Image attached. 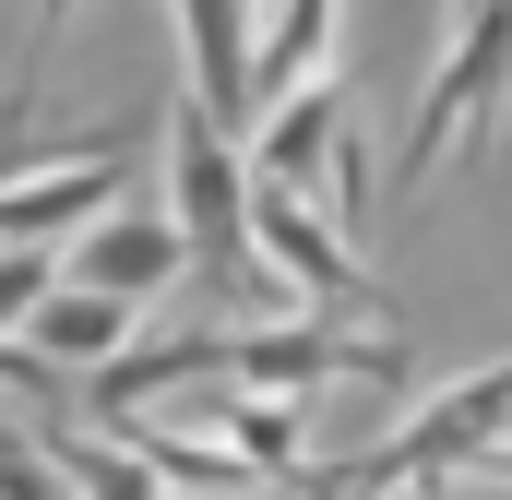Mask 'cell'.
Returning a JSON list of instances; mask_svg holds the SVG:
<instances>
[{
	"mask_svg": "<svg viewBox=\"0 0 512 500\" xmlns=\"http://www.w3.org/2000/svg\"><path fill=\"white\" fill-rule=\"evenodd\" d=\"M108 429H120V453H131V465H143V477H155V489H203V500H251V465H239L227 441H191V429H155L143 405H131V417H108Z\"/></svg>",
	"mask_w": 512,
	"mask_h": 500,
	"instance_id": "10",
	"label": "cell"
},
{
	"mask_svg": "<svg viewBox=\"0 0 512 500\" xmlns=\"http://www.w3.org/2000/svg\"><path fill=\"white\" fill-rule=\"evenodd\" d=\"M227 381L239 393H322V381L393 393L405 381V346L393 334H334V322H239L227 334Z\"/></svg>",
	"mask_w": 512,
	"mask_h": 500,
	"instance_id": "3",
	"label": "cell"
},
{
	"mask_svg": "<svg viewBox=\"0 0 512 500\" xmlns=\"http://www.w3.org/2000/svg\"><path fill=\"white\" fill-rule=\"evenodd\" d=\"M179 262H191L179 215H108V227L84 239V286H96V298H155Z\"/></svg>",
	"mask_w": 512,
	"mask_h": 500,
	"instance_id": "9",
	"label": "cell"
},
{
	"mask_svg": "<svg viewBox=\"0 0 512 500\" xmlns=\"http://www.w3.org/2000/svg\"><path fill=\"white\" fill-rule=\"evenodd\" d=\"M72 12H84V0H36V60L60 48V24H72Z\"/></svg>",
	"mask_w": 512,
	"mask_h": 500,
	"instance_id": "18",
	"label": "cell"
},
{
	"mask_svg": "<svg viewBox=\"0 0 512 500\" xmlns=\"http://www.w3.org/2000/svg\"><path fill=\"white\" fill-rule=\"evenodd\" d=\"M0 393H36V405H48V358H36V346H0Z\"/></svg>",
	"mask_w": 512,
	"mask_h": 500,
	"instance_id": "17",
	"label": "cell"
},
{
	"mask_svg": "<svg viewBox=\"0 0 512 500\" xmlns=\"http://www.w3.org/2000/svg\"><path fill=\"white\" fill-rule=\"evenodd\" d=\"M179 48H191V108L251 131V0H167Z\"/></svg>",
	"mask_w": 512,
	"mask_h": 500,
	"instance_id": "6",
	"label": "cell"
},
{
	"mask_svg": "<svg viewBox=\"0 0 512 500\" xmlns=\"http://www.w3.org/2000/svg\"><path fill=\"white\" fill-rule=\"evenodd\" d=\"M60 274H48V250H24V239H0V334L12 322H36V298H48Z\"/></svg>",
	"mask_w": 512,
	"mask_h": 500,
	"instance_id": "15",
	"label": "cell"
},
{
	"mask_svg": "<svg viewBox=\"0 0 512 500\" xmlns=\"http://www.w3.org/2000/svg\"><path fill=\"white\" fill-rule=\"evenodd\" d=\"M167 191H179V239H191V262H203V286H215V310H286V286L262 274L251 250V167H239V131L203 120V108H179V131H167Z\"/></svg>",
	"mask_w": 512,
	"mask_h": 500,
	"instance_id": "1",
	"label": "cell"
},
{
	"mask_svg": "<svg viewBox=\"0 0 512 500\" xmlns=\"http://www.w3.org/2000/svg\"><path fill=\"white\" fill-rule=\"evenodd\" d=\"M322 48H334V0H274V24L251 36V120L322 84Z\"/></svg>",
	"mask_w": 512,
	"mask_h": 500,
	"instance_id": "11",
	"label": "cell"
},
{
	"mask_svg": "<svg viewBox=\"0 0 512 500\" xmlns=\"http://www.w3.org/2000/svg\"><path fill=\"white\" fill-rule=\"evenodd\" d=\"M334 131H346V96H334V84H298L286 108H262V120H251V179L310 191V179H322V155H334Z\"/></svg>",
	"mask_w": 512,
	"mask_h": 500,
	"instance_id": "8",
	"label": "cell"
},
{
	"mask_svg": "<svg viewBox=\"0 0 512 500\" xmlns=\"http://www.w3.org/2000/svg\"><path fill=\"white\" fill-rule=\"evenodd\" d=\"M48 465L72 477V500H167V489L120 453V441H72V429H60V441H48Z\"/></svg>",
	"mask_w": 512,
	"mask_h": 500,
	"instance_id": "14",
	"label": "cell"
},
{
	"mask_svg": "<svg viewBox=\"0 0 512 500\" xmlns=\"http://www.w3.org/2000/svg\"><path fill=\"white\" fill-rule=\"evenodd\" d=\"M0 500H72V477L48 465V441H0Z\"/></svg>",
	"mask_w": 512,
	"mask_h": 500,
	"instance_id": "16",
	"label": "cell"
},
{
	"mask_svg": "<svg viewBox=\"0 0 512 500\" xmlns=\"http://www.w3.org/2000/svg\"><path fill=\"white\" fill-rule=\"evenodd\" d=\"M501 441H512V429H501Z\"/></svg>",
	"mask_w": 512,
	"mask_h": 500,
	"instance_id": "20",
	"label": "cell"
},
{
	"mask_svg": "<svg viewBox=\"0 0 512 500\" xmlns=\"http://www.w3.org/2000/svg\"><path fill=\"white\" fill-rule=\"evenodd\" d=\"M131 346V298H96V286H48L36 298V358L48 370H108Z\"/></svg>",
	"mask_w": 512,
	"mask_h": 500,
	"instance_id": "12",
	"label": "cell"
},
{
	"mask_svg": "<svg viewBox=\"0 0 512 500\" xmlns=\"http://www.w3.org/2000/svg\"><path fill=\"white\" fill-rule=\"evenodd\" d=\"M179 381H227V334H167V346H120L108 370L84 381V405H96V417H131V405H155V393H179Z\"/></svg>",
	"mask_w": 512,
	"mask_h": 500,
	"instance_id": "7",
	"label": "cell"
},
{
	"mask_svg": "<svg viewBox=\"0 0 512 500\" xmlns=\"http://www.w3.org/2000/svg\"><path fill=\"white\" fill-rule=\"evenodd\" d=\"M501 96H512V0H453V60L429 72L417 120H405V143H393V191H417L453 143L477 155V131H489Z\"/></svg>",
	"mask_w": 512,
	"mask_h": 500,
	"instance_id": "2",
	"label": "cell"
},
{
	"mask_svg": "<svg viewBox=\"0 0 512 500\" xmlns=\"http://www.w3.org/2000/svg\"><path fill=\"white\" fill-rule=\"evenodd\" d=\"M203 417L227 429V453H239L251 477H298V393H239V381H227Z\"/></svg>",
	"mask_w": 512,
	"mask_h": 500,
	"instance_id": "13",
	"label": "cell"
},
{
	"mask_svg": "<svg viewBox=\"0 0 512 500\" xmlns=\"http://www.w3.org/2000/svg\"><path fill=\"white\" fill-rule=\"evenodd\" d=\"M251 250L262 274L286 286V298H310V310H382V286L358 274V250H346V227L310 203V191H286V179H251Z\"/></svg>",
	"mask_w": 512,
	"mask_h": 500,
	"instance_id": "4",
	"label": "cell"
},
{
	"mask_svg": "<svg viewBox=\"0 0 512 500\" xmlns=\"http://www.w3.org/2000/svg\"><path fill=\"white\" fill-rule=\"evenodd\" d=\"M131 143H143V120H131V131H108L96 155H60V167H36V179H0V239L48 250L60 227L108 215V203H120V167H131Z\"/></svg>",
	"mask_w": 512,
	"mask_h": 500,
	"instance_id": "5",
	"label": "cell"
},
{
	"mask_svg": "<svg viewBox=\"0 0 512 500\" xmlns=\"http://www.w3.org/2000/svg\"><path fill=\"white\" fill-rule=\"evenodd\" d=\"M477 477H489V489H512V441H477Z\"/></svg>",
	"mask_w": 512,
	"mask_h": 500,
	"instance_id": "19",
	"label": "cell"
}]
</instances>
